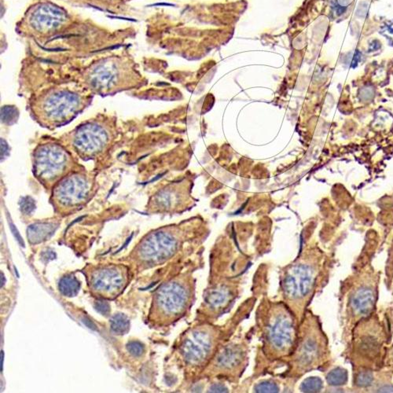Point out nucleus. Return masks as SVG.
<instances>
[{
	"mask_svg": "<svg viewBox=\"0 0 393 393\" xmlns=\"http://www.w3.org/2000/svg\"><path fill=\"white\" fill-rule=\"evenodd\" d=\"M94 308L99 313L105 315L109 314V311H110L109 305L107 303L103 302V301L97 302L95 305H94Z\"/></svg>",
	"mask_w": 393,
	"mask_h": 393,
	"instance_id": "6ab92c4d",
	"label": "nucleus"
},
{
	"mask_svg": "<svg viewBox=\"0 0 393 393\" xmlns=\"http://www.w3.org/2000/svg\"><path fill=\"white\" fill-rule=\"evenodd\" d=\"M157 296L158 308H162L167 319L174 320L190 308L194 297L193 283L187 277L182 278L165 285Z\"/></svg>",
	"mask_w": 393,
	"mask_h": 393,
	"instance_id": "0eeeda50",
	"label": "nucleus"
},
{
	"mask_svg": "<svg viewBox=\"0 0 393 393\" xmlns=\"http://www.w3.org/2000/svg\"><path fill=\"white\" fill-rule=\"evenodd\" d=\"M384 337L378 320L371 315L357 323L352 339V360L355 366L373 370L383 365Z\"/></svg>",
	"mask_w": 393,
	"mask_h": 393,
	"instance_id": "20e7f679",
	"label": "nucleus"
},
{
	"mask_svg": "<svg viewBox=\"0 0 393 393\" xmlns=\"http://www.w3.org/2000/svg\"><path fill=\"white\" fill-rule=\"evenodd\" d=\"M149 256L154 258V260H165L174 255L178 247V241L174 236L171 235L167 232H157L147 241Z\"/></svg>",
	"mask_w": 393,
	"mask_h": 393,
	"instance_id": "1a4fd4ad",
	"label": "nucleus"
},
{
	"mask_svg": "<svg viewBox=\"0 0 393 393\" xmlns=\"http://www.w3.org/2000/svg\"><path fill=\"white\" fill-rule=\"evenodd\" d=\"M373 381V375L371 370L362 369L355 377V384L359 387H367L371 385Z\"/></svg>",
	"mask_w": 393,
	"mask_h": 393,
	"instance_id": "2eb2a0df",
	"label": "nucleus"
},
{
	"mask_svg": "<svg viewBox=\"0 0 393 393\" xmlns=\"http://www.w3.org/2000/svg\"><path fill=\"white\" fill-rule=\"evenodd\" d=\"M327 381L330 385L340 386L346 384L348 373L342 368H337L327 375Z\"/></svg>",
	"mask_w": 393,
	"mask_h": 393,
	"instance_id": "ddd939ff",
	"label": "nucleus"
},
{
	"mask_svg": "<svg viewBox=\"0 0 393 393\" xmlns=\"http://www.w3.org/2000/svg\"><path fill=\"white\" fill-rule=\"evenodd\" d=\"M277 388H275V386L273 384H269V383H266V384H262L260 386V388H258L259 391H274Z\"/></svg>",
	"mask_w": 393,
	"mask_h": 393,
	"instance_id": "aec40b11",
	"label": "nucleus"
},
{
	"mask_svg": "<svg viewBox=\"0 0 393 393\" xmlns=\"http://www.w3.org/2000/svg\"><path fill=\"white\" fill-rule=\"evenodd\" d=\"M4 351H2V352H1V365H0V367H1V372H3V366H4V363H3V362H4Z\"/></svg>",
	"mask_w": 393,
	"mask_h": 393,
	"instance_id": "4be33fe9",
	"label": "nucleus"
},
{
	"mask_svg": "<svg viewBox=\"0 0 393 393\" xmlns=\"http://www.w3.org/2000/svg\"><path fill=\"white\" fill-rule=\"evenodd\" d=\"M127 350H128L129 352L132 355H135V356H140L144 352V348L143 346V344H140V342H137V341H133V342L129 343L127 344Z\"/></svg>",
	"mask_w": 393,
	"mask_h": 393,
	"instance_id": "f3484780",
	"label": "nucleus"
},
{
	"mask_svg": "<svg viewBox=\"0 0 393 393\" xmlns=\"http://www.w3.org/2000/svg\"><path fill=\"white\" fill-rule=\"evenodd\" d=\"M321 260L318 252H310L289 267L283 276L282 287L285 298L289 308L300 321L317 284Z\"/></svg>",
	"mask_w": 393,
	"mask_h": 393,
	"instance_id": "f257e3e1",
	"label": "nucleus"
},
{
	"mask_svg": "<svg viewBox=\"0 0 393 393\" xmlns=\"http://www.w3.org/2000/svg\"><path fill=\"white\" fill-rule=\"evenodd\" d=\"M63 151L62 149L58 148L55 157H52L51 159H47L45 157L41 158L40 155L36 158V172L37 177L40 178L42 181L51 183V180H55L64 172L63 168H67V164L65 165V163L69 162V158L67 154Z\"/></svg>",
	"mask_w": 393,
	"mask_h": 393,
	"instance_id": "6e6552de",
	"label": "nucleus"
},
{
	"mask_svg": "<svg viewBox=\"0 0 393 393\" xmlns=\"http://www.w3.org/2000/svg\"><path fill=\"white\" fill-rule=\"evenodd\" d=\"M232 292L230 289L226 287H220L219 288L213 289L206 296L205 302L212 309H221V307L224 308L228 304L232 297Z\"/></svg>",
	"mask_w": 393,
	"mask_h": 393,
	"instance_id": "9b49d317",
	"label": "nucleus"
},
{
	"mask_svg": "<svg viewBox=\"0 0 393 393\" xmlns=\"http://www.w3.org/2000/svg\"><path fill=\"white\" fill-rule=\"evenodd\" d=\"M383 366L388 368L389 370H393V344L392 346L388 348V351L386 352Z\"/></svg>",
	"mask_w": 393,
	"mask_h": 393,
	"instance_id": "a211bd4d",
	"label": "nucleus"
},
{
	"mask_svg": "<svg viewBox=\"0 0 393 393\" xmlns=\"http://www.w3.org/2000/svg\"><path fill=\"white\" fill-rule=\"evenodd\" d=\"M245 359V352L241 347L237 345L227 346L222 352L215 355L211 362H213L215 368H218L219 372H232L234 369L241 367Z\"/></svg>",
	"mask_w": 393,
	"mask_h": 393,
	"instance_id": "9d476101",
	"label": "nucleus"
},
{
	"mask_svg": "<svg viewBox=\"0 0 393 393\" xmlns=\"http://www.w3.org/2000/svg\"><path fill=\"white\" fill-rule=\"evenodd\" d=\"M295 315L290 308L276 304L267 309L261 321L264 353L270 359H283L292 355L297 344L298 331Z\"/></svg>",
	"mask_w": 393,
	"mask_h": 393,
	"instance_id": "f03ea898",
	"label": "nucleus"
},
{
	"mask_svg": "<svg viewBox=\"0 0 393 393\" xmlns=\"http://www.w3.org/2000/svg\"><path fill=\"white\" fill-rule=\"evenodd\" d=\"M377 296V277L373 270L366 271L356 279L348 297L347 314L352 323H357L373 313Z\"/></svg>",
	"mask_w": 393,
	"mask_h": 393,
	"instance_id": "423d86ee",
	"label": "nucleus"
},
{
	"mask_svg": "<svg viewBox=\"0 0 393 393\" xmlns=\"http://www.w3.org/2000/svg\"><path fill=\"white\" fill-rule=\"evenodd\" d=\"M83 322L88 328L92 329V330H96V326H95V325H94L91 320H89V319H86L85 318V319H83Z\"/></svg>",
	"mask_w": 393,
	"mask_h": 393,
	"instance_id": "412c9836",
	"label": "nucleus"
},
{
	"mask_svg": "<svg viewBox=\"0 0 393 393\" xmlns=\"http://www.w3.org/2000/svg\"><path fill=\"white\" fill-rule=\"evenodd\" d=\"M129 321L123 315H116L113 316L111 321V329L117 334H124L129 330Z\"/></svg>",
	"mask_w": 393,
	"mask_h": 393,
	"instance_id": "4468645a",
	"label": "nucleus"
},
{
	"mask_svg": "<svg viewBox=\"0 0 393 393\" xmlns=\"http://www.w3.org/2000/svg\"><path fill=\"white\" fill-rule=\"evenodd\" d=\"M322 388H323V382L320 379L317 378V377L307 379L302 384L303 391H308V392L319 391Z\"/></svg>",
	"mask_w": 393,
	"mask_h": 393,
	"instance_id": "dca6fc26",
	"label": "nucleus"
},
{
	"mask_svg": "<svg viewBox=\"0 0 393 393\" xmlns=\"http://www.w3.org/2000/svg\"><path fill=\"white\" fill-rule=\"evenodd\" d=\"M80 283L72 276L63 278L59 283V290L63 295L74 297L78 293Z\"/></svg>",
	"mask_w": 393,
	"mask_h": 393,
	"instance_id": "f8f14e48",
	"label": "nucleus"
},
{
	"mask_svg": "<svg viewBox=\"0 0 393 393\" xmlns=\"http://www.w3.org/2000/svg\"><path fill=\"white\" fill-rule=\"evenodd\" d=\"M219 335L217 329L205 325L188 333L180 347L187 366L194 371L205 369L217 352Z\"/></svg>",
	"mask_w": 393,
	"mask_h": 393,
	"instance_id": "39448f33",
	"label": "nucleus"
},
{
	"mask_svg": "<svg viewBox=\"0 0 393 393\" xmlns=\"http://www.w3.org/2000/svg\"><path fill=\"white\" fill-rule=\"evenodd\" d=\"M292 353L294 374H304L322 366L327 357V341L316 318L309 315L301 325Z\"/></svg>",
	"mask_w": 393,
	"mask_h": 393,
	"instance_id": "7ed1b4c3",
	"label": "nucleus"
}]
</instances>
